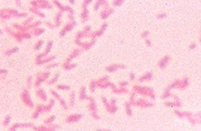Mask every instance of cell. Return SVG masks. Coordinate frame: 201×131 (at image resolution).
Returning <instances> with one entry per match:
<instances>
[{"mask_svg":"<svg viewBox=\"0 0 201 131\" xmlns=\"http://www.w3.org/2000/svg\"><path fill=\"white\" fill-rule=\"evenodd\" d=\"M22 99H23V101L27 104L28 106L29 107H34V104H33L32 101L31 100V98L29 96V94H28V91L25 90L23 91L22 93Z\"/></svg>","mask_w":201,"mask_h":131,"instance_id":"1","label":"cell"},{"mask_svg":"<svg viewBox=\"0 0 201 131\" xmlns=\"http://www.w3.org/2000/svg\"><path fill=\"white\" fill-rule=\"evenodd\" d=\"M82 117V114H73V115H70L69 117H67L66 121L69 123H72V122H76L78 121L80 118Z\"/></svg>","mask_w":201,"mask_h":131,"instance_id":"2","label":"cell"},{"mask_svg":"<svg viewBox=\"0 0 201 131\" xmlns=\"http://www.w3.org/2000/svg\"><path fill=\"white\" fill-rule=\"evenodd\" d=\"M36 93H37V96H38L39 98H41L42 100H44V101L48 100V96H47V95L45 94L44 91L43 89L38 90V91H36Z\"/></svg>","mask_w":201,"mask_h":131,"instance_id":"3","label":"cell"},{"mask_svg":"<svg viewBox=\"0 0 201 131\" xmlns=\"http://www.w3.org/2000/svg\"><path fill=\"white\" fill-rule=\"evenodd\" d=\"M54 104H55V100H53V99L49 101V103H48V105L44 106V111H50V110L52 108L53 105H54Z\"/></svg>","mask_w":201,"mask_h":131,"instance_id":"4","label":"cell"},{"mask_svg":"<svg viewBox=\"0 0 201 131\" xmlns=\"http://www.w3.org/2000/svg\"><path fill=\"white\" fill-rule=\"evenodd\" d=\"M86 91V88H82L81 91H80V100H84L85 99H86V95L85 94Z\"/></svg>","mask_w":201,"mask_h":131,"instance_id":"5","label":"cell"},{"mask_svg":"<svg viewBox=\"0 0 201 131\" xmlns=\"http://www.w3.org/2000/svg\"><path fill=\"white\" fill-rule=\"evenodd\" d=\"M75 104V92H72L70 95V106H73Z\"/></svg>","mask_w":201,"mask_h":131,"instance_id":"6","label":"cell"},{"mask_svg":"<svg viewBox=\"0 0 201 131\" xmlns=\"http://www.w3.org/2000/svg\"><path fill=\"white\" fill-rule=\"evenodd\" d=\"M60 103L61 104V106L64 108V109H68V106H67V103L65 100H64L63 99H60Z\"/></svg>","mask_w":201,"mask_h":131,"instance_id":"7","label":"cell"},{"mask_svg":"<svg viewBox=\"0 0 201 131\" xmlns=\"http://www.w3.org/2000/svg\"><path fill=\"white\" fill-rule=\"evenodd\" d=\"M57 89H60V90H69L70 87L69 86H65V85H58Z\"/></svg>","mask_w":201,"mask_h":131,"instance_id":"8","label":"cell"},{"mask_svg":"<svg viewBox=\"0 0 201 131\" xmlns=\"http://www.w3.org/2000/svg\"><path fill=\"white\" fill-rule=\"evenodd\" d=\"M10 121H11V117H10V116H7V117H6V118H5L4 121H3V124H4V125L6 126H8V125H9Z\"/></svg>","mask_w":201,"mask_h":131,"instance_id":"9","label":"cell"},{"mask_svg":"<svg viewBox=\"0 0 201 131\" xmlns=\"http://www.w3.org/2000/svg\"><path fill=\"white\" fill-rule=\"evenodd\" d=\"M55 116H52L51 117H50V118H48V120H46L45 121V123H47V124H50V123H52L53 121H54L55 120Z\"/></svg>","mask_w":201,"mask_h":131,"instance_id":"10","label":"cell"},{"mask_svg":"<svg viewBox=\"0 0 201 131\" xmlns=\"http://www.w3.org/2000/svg\"><path fill=\"white\" fill-rule=\"evenodd\" d=\"M51 92H52V94L53 95V96H54L56 98H58V99L60 100V96L57 93V92H56V91H51Z\"/></svg>","mask_w":201,"mask_h":131,"instance_id":"11","label":"cell"},{"mask_svg":"<svg viewBox=\"0 0 201 131\" xmlns=\"http://www.w3.org/2000/svg\"><path fill=\"white\" fill-rule=\"evenodd\" d=\"M92 117H93V118H94V119H96V120H98L99 118H100V117H99V116L96 113V112H93L92 113Z\"/></svg>","mask_w":201,"mask_h":131,"instance_id":"12","label":"cell"}]
</instances>
